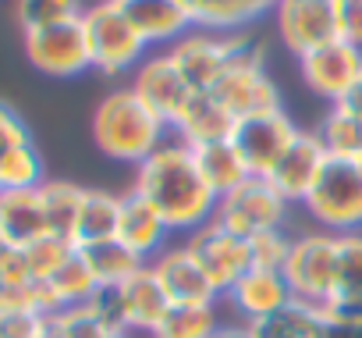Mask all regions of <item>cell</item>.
<instances>
[{
    "label": "cell",
    "mask_w": 362,
    "mask_h": 338,
    "mask_svg": "<svg viewBox=\"0 0 362 338\" xmlns=\"http://www.w3.org/2000/svg\"><path fill=\"white\" fill-rule=\"evenodd\" d=\"M132 193H139L167 221V228L181 235H192L196 228L210 225L221 203V196L199 171L196 150L174 135L135 167Z\"/></svg>",
    "instance_id": "6da1fadb"
},
{
    "label": "cell",
    "mask_w": 362,
    "mask_h": 338,
    "mask_svg": "<svg viewBox=\"0 0 362 338\" xmlns=\"http://www.w3.org/2000/svg\"><path fill=\"white\" fill-rule=\"evenodd\" d=\"M167 139H170V128L135 96L132 86L110 89L93 111V142L110 160L139 167Z\"/></svg>",
    "instance_id": "7a4b0ae2"
},
{
    "label": "cell",
    "mask_w": 362,
    "mask_h": 338,
    "mask_svg": "<svg viewBox=\"0 0 362 338\" xmlns=\"http://www.w3.org/2000/svg\"><path fill=\"white\" fill-rule=\"evenodd\" d=\"M298 207L309 214L313 228H323L330 235L362 232V164L327 157Z\"/></svg>",
    "instance_id": "3957f363"
},
{
    "label": "cell",
    "mask_w": 362,
    "mask_h": 338,
    "mask_svg": "<svg viewBox=\"0 0 362 338\" xmlns=\"http://www.w3.org/2000/svg\"><path fill=\"white\" fill-rule=\"evenodd\" d=\"M82 29L89 40V57L93 72L117 79V75H135V68L149 57V47L142 36L132 29V22L121 15L114 0H96L82 15Z\"/></svg>",
    "instance_id": "277c9868"
},
{
    "label": "cell",
    "mask_w": 362,
    "mask_h": 338,
    "mask_svg": "<svg viewBox=\"0 0 362 338\" xmlns=\"http://www.w3.org/2000/svg\"><path fill=\"white\" fill-rule=\"evenodd\" d=\"M337 253L341 235H330L323 228H309L291 235V253L284 260V278L291 285V295L309 306H327L337 285Z\"/></svg>",
    "instance_id": "5b68a950"
},
{
    "label": "cell",
    "mask_w": 362,
    "mask_h": 338,
    "mask_svg": "<svg viewBox=\"0 0 362 338\" xmlns=\"http://www.w3.org/2000/svg\"><path fill=\"white\" fill-rule=\"evenodd\" d=\"M93 310L110 324V327H121V331H139V334H153L156 324L167 317L170 310V299L167 292L160 288L153 267L146 264L139 274H132L124 285H114V288H96V295L89 299Z\"/></svg>",
    "instance_id": "8992f818"
},
{
    "label": "cell",
    "mask_w": 362,
    "mask_h": 338,
    "mask_svg": "<svg viewBox=\"0 0 362 338\" xmlns=\"http://www.w3.org/2000/svg\"><path fill=\"white\" fill-rule=\"evenodd\" d=\"M210 96H214L235 121L284 107V103H281V86L274 82V75H270V68H267V50H263V43H256V40H252V47L217 79V86L210 89Z\"/></svg>",
    "instance_id": "52a82bcc"
},
{
    "label": "cell",
    "mask_w": 362,
    "mask_h": 338,
    "mask_svg": "<svg viewBox=\"0 0 362 338\" xmlns=\"http://www.w3.org/2000/svg\"><path fill=\"white\" fill-rule=\"evenodd\" d=\"M252 47L249 33H210V29H192L185 33L174 47H167V54L174 57V64L181 68L185 82L192 86V93H210L217 86V79Z\"/></svg>",
    "instance_id": "ba28073f"
},
{
    "label": "cell",
    "mask_w": 362,
    "mask_h": 338,
    "mask_svg": "<svg viewBox=\"0 0 362 338\" xmlns=\"http://www.w3.org/2000/svg\"><path fill=\"white\" fill-rule=\"evenodd\" d=\"M288 210H291V203L267 179L249 175L238 189L221 196L214 221H221L228 232H235L242 239H252V235L284 228L288 225Z\"/></svg>",
    "instance_id": "9c48e42d"
},
{
    "label": "cell",
    "mask_w": 362,
    "mask_h": 338,
    "mask_svg": "<svg viewBox=\"0 0 362 338\" xmlns=\"http://www.w3.org/2000/svg\"><path fill=\"white\" fill-rule=\"evenodd\" d=\"M22 47H25V61L40 75H50V79H75L93 68L82 18L22 33Z\"/></svg>",
    "instance_id": "30bf717a"
},
{
    "label": "cell",
    "mask_w": 362,
    "mask_h": 338,
    "mask_svg": "<svg viewBox=\"0 0 362 338\" xmlns=\"http://www.w3.org/2000/svg\"><path fill=\"white\" fill-rule=\"evenodd\" d=\"M298 125L291 121V114L284 107L277 111H267V114H252V118H242L235 121L231 128V142L238 150V157L245 160L249 175L256 179H267L277 160L288 153V146L298 139Z\"/></svg>",
    "instance_id": "8fae6325"
},
{
    "label": "cell",
    "mask_w": 362,
    "mask_h": 338,
    "mask_svg": "<svg viewBox=\"0 0 362 338\" xmlns=\"http://www.w3.org/2000/svg\"><path fill=\"white\" fill-rule=\"evenodd\" d=\"M270 15L281 43L295 57L341 40V0H277Z\"/></svg>",
    "instance_id": "7c38bea8"
},
{
    "label": "cell",
    "mask_w": 362,
    "mask_h": 338,
    "mask_svg": "<svg viewBox=\"0 0 362 338\" xmlns=\"http://www.w3.org/2000/svg\"><path fill=\"white\" fill-rule=\"evenodd\" d=\"M298 75L313 96L334 107L362 82V47L348 40H330L298 57Z\"/></svg>",
    "instance_id": "4fadbf2b"
},
{
    "label": "cell",
    "mask_w": 362,
    "mask_h": 338,
    "mask_svg": "<svg viewBox=\"0 0 362 338\" xmlns=\"http://www.w3.org/2000/svg\"><path fill=\"white\" fill-rule=\"evenodd\" d=\"M189 253L199 260V267L206 271L210 285L217 288V295L224 299L242 274L252 271V253H249V239L228 232L221 221H210L203 228H196L192 235H185Z\"/></svg>",
    "instance_id": "5bb4252c"
},
{
    "label": "cell",
    "mask_w": 362,
    "mask_h": 338,
    "mask_svg": "<svg viewBox=\"0 0 362 338\" xmlns=\"http://www.w3.org/2000/svg\"><path fill=\"white\" fill-rule=\"evenodd\" d=\"M132 89L135 96L170 128L177 121V114L185 111V103L192 100V86L185 82V75H181V68L174 64V57L167 50H156L149 54L135 75H132Z\"/></svg>",
    "instance_id": "9a60e30c"
},
{
    "label": "cell",
    "mask_w": 362,
    "mask_h": 338,
    "mask_svg": "<svg viewBox=\"0 0 362 338\" xmlns=\"http://www.w3.org/2000/svg\"><path fill=\"white\" fill-rule=\"evenodd\" d=\"M153 274L160 281V288L167 292L170 306H203V303H221L217 288L210 285L206 271L199 267V260L189 253V246H167L153 264Z\"/></svg>",
    "instance_id": "2e32d148"
},
{
    "label": "cell",
    "mask_w": 362,
    "mask_h": 338,
    "mask_svg": "<svg viewBox=\"0 0 362 338\" xmlns=\"http://www.w3.org/2000/svg\"><path fill=\"white\" fill-rule=\"evenodd\" d=\"M121 15L132 22V29L142 36L146 47H174L185 33H192V15L185 0H114Z\"/></svg>",
    "instance_id": "e0dca14e"
},
{
    "label": "cell",
    "mask_w": 362,
    "mask_h": 338,
    "mask_svg": "<svg viewBox=\"0 0 362 338\" xmlns=\"http://www.w3.org/2000/svg\"><path fill=\"white\" fill-rule=\"evenodd\" d=\"M224 299H228V306L242 317V324L267 320V317H274V313H281L284 306L295 303L284 271H263V267H252L249 274H242L238 285H235Z\"/></svg>",
    "instance_id": "ac0fdd59"
},
{
    "label": "cell",
    "mask_w": 362,
    "mask_h": 338,
    "mask_svg": "<svg viewBox=\"0 0 362 338\" xmlns=\"http://www.w3.org/2000/svg\"><path fill=\"white\" fill-rule=\"evenodd\" d=\"M170 228H167V221L139 196V193H124L121 196V214H117V242L121 246H128L142 264H153L167 246H170Z\"/></svg>",
    "instance_id": "d6986e66"
},
{
    "label": "cell",
    "mask_w": 362,
    "mask_h": 338,
    "mask_svg": "<svg viewBox=\"0 0 362 338\" xmlns=\"http://www.w3.org/2000/svg\"><path fill=\"white\" fill-rule=\"evenodd\" d=\"M323 310H327L334 327L362 331V232L341 235L337 285H334V295Z\"/></svg>",
    "instance_id": "ffe728a7"
},
{
    "label": "cell",
    "mask_w": 362,
    "mask_h": 338,
    "mask_svg": "<svg viewBox=\"0 0 362 338\" xmlns=\"http://www.w3.org/2000/svg\"><path fill=\"white\" fill-rule=\"evenodd\" d=\"M327 160V150L320 142L316 132H298V139L288 146V153L277 160V167L267 175V182L288 200V203H302L305 193L313 189L316 175H320V167Z\"/></svg>",
    "instance_id": "44dd1931"
},
{
    "label": "cell",
    "mask_w": 362,
    "mask_h": 338,
    "mask_svg": "<svg viewBox=\"0 0 362 338\" xmlns=\"http://www.w3.org/2000/svg\"><path fill=\"white\" fill-rule=\"evenodd\" d=\"M0 235L8 246H33L50 235L43 186L40 189H4L0 193Z\"/></svg>",
    "instance_id": "7402d4cb"
},
{
    "label": "cell",
    "mask_w": 362,
    "mask_h": 338,
    "mask_svg": "<svg viewBox=\"0 0 362 338\" xmlns=\"http://www.w3.org/2000/svg\"><path fill=\"white\" fill-rule=\"evenodd\" d=\"M231 128H235V118L210 93H192L185 111H181L177 121L170 125V135L189 142V146H206V142L231 139Z\"/></svg>",
    "instance_id": "603a6c76"
},
{
    "label": "cell",
    "mask_w": 362,
    "mask_h": 338,
    "mask_svg": "<svg viewBox=\"0 0 362 338\" xmlns=\"http://www.w3.org/2000/svg\"><path fill=\"white\" fill-rule=\"evenodd\" d=\"M277 0H185L196 29L210 33H249L263 15L274 11Z\"/></svg>",
    "instance_id": "cb8c5ba5"
},
{
    "label": "cell",
    "mask_w": 362,
    "mask_h": 338,
    "mask_svg": "<svg viewBox=\"0 0 362 338\" xmlns=\"http://www.w3.org/2000/svg\"><path fill=\"white\" fill-rule=\"evenodd\" d=\"M43 285V299H47V313L54 317V313H61V310H68V306H82V303H89L93 295H96V278H93V271H89V264H86V257L75 249L47 281H40Z\"/></svg>",
    "instance_id": "d4e9b609"
},
{
    "label": "cell",
    "mask_w": 362,
    "mask_h": 338,
    "mask_svg": "<svg viewBox=\"0 0 362 338\" xmlns=\"http://www.w3.org/2000/svg\"><path fill=\"white\" fill-rule=\"evenodd\" d=\"M252 338H334V324L327 317L323 306H309V303H291L281 313L249 324Z\"/></svg>",
    "instance_id": "484cf974"
},
{
    "label": "cell",
    "mask_w": 362,
    "mask_h": 338,
    "mask_svg": "<svg viewBox=\"0 0 362 338\" xmlns=\"http://www.w3.org/2000/svg\"><path fill=\"white\" fill-rule=\"evenodd\" d=\"M117 214H121V196L117 193L86 189L82 207H78L71 246L75 249H86V246H96V242H110L117 235Z\"/></svg>",
    "instance_id": "4316f807"
},
{
    "label": "cell",
    "mask_w": 362,
    "mask_h": 338,
    "mask_svg": "<svg viewBox=\"0 0 362 338\" xmlns=\"http://www.w3.org/2000/svg\"><path fill=\"white\" fill-rule=\"evenodd\" d=\"M196 150V164L203 179L210 182V189L217 196H228L231 189H238L245 179H249V167L245 160L238 157L235 142L231 139H221V142H206V146H192Z\"/></svg>",
    "instance_id": "83f0119b"
},
{
    "label": "cell",
    "mask_w": 362,
    "mask_h": 338,
    "mask_svg": "<svg viewBox=\"0 0 362 338\" xmlns=\"http://www.w3.org/2000/svg\"><path fill=\"white\" fill-rule=\"evenodd\" d=\"M316 135H320V142H323L327 157L362 164V118H358V114H351L348 107L334 103V107L323 114V121H320Z\"/></svg>",
    "instance_id": "f1b7e54d"
},
{
    "label": "cell",
    "mask_w": 362,
    "mask_h": 338,
    "mask_svg": "<svg viewBox=\"0 0 362 338\" xmlns=\"http://www.w3.org/2000/svg\"><path fill=\"white\" fill-rule=\"evenodd\" d=\"M82 257H86V264H89V271H93V278H96V285L100 288H114V285H124L132 274H139L146 264L128 249V246H121L117 239H110V242H96V246H86V249H78Z\"/></svg>",
    "instance_id": "f546056e"
},
{
    "label": "cell",
    "mask_w": 362,
    "mask_h": 338,
    "mask_svg": "<svg viewBox=\"0 0 362 338\" xmlns=\"http://www.w3.org/2000/svg\"><path fill=\"white\" fill-rule=\"evenodd\" d=\"M221 303H203V306H170L167 317L156 324L149 338H214L221 331Z\"/></svg>",
    "instance_id": "4dcf8cb0"
},
{
    "label": "cell",
    "mask_w": 362,
    "mask_h": 338,
    "mask_svg": "<svg viewBox=\"0 0 362 338\" xmlns=\"http://www.w3.org/2000/svg\"><path fill=\"white\" fill-rule=\"evenodd\" d=\"M43 179V153L36 142H18L0 153V193L4 189H40Z\"/></svg>",
    "instance_id": "1f68e13d"
},
{
    "label": "cell",
    "mask_w": 362,
    "mask_h": 338,
    "mask_svg": "<svg viewBox=\"0 0 362 338\" xmlns=\"http://www.w3.org/2000/svg\"><path fill=\"white\" fill-rule=\"evenodd\" d=\"M86 189L75 182H43V203H47V221H50V235L68 239L75 235V221H78V207H82Z\"/></svg>",
    "instance_id": "d6a6232c"
},
{
    "label": "cell",
    "mask_w": 362,
    "mask_h": 338,
    "mask_svg": "<svg viewBox=\"0 0 362 338\" xmlns=\"http://www.w3.org/2000/svg\"><path fill=\"white\" fill-rule=\"evenodd\" d=\"M86 0H15V18L22 26V33L33 29H47V26H61V22H75L86 15Z\"/></svg>",
    "instance_id": "836d02e7"
},
{
    "label": "cell",
    "mask_w": 362,
    "mask_h": 338,
    "mask_svg": "<svg viewBox=\"0 0 362 338\" xmlns=\"http://www.w3.org/2000/svg\"><path fill=\"white\" fill-rule=\"evenodd\" d=\"M107 331H114V327L93 310V303L68 306V310L50 317V334L54 338H103Z\"/></svg>",
    "instance_id": "e575fe53"
},
{
    "label": "cell",
    "mask_w": 362,
    "mask_h": 338,
    "mask_svg": "<svg viewBox=\"0 0 362 338\" xmlns=\"http://www.w3.org/2000/svg\"><path fill=\"white\" fill-rule=\"evenodd\" d=\"M25 253V264H29V271H33V278L36 281H47L71 253H75V246L68 242V239H57V235H47V239H40V242H33V246H25L22 249Z\"/></svg>",
    "instance_id": "d590c367"
},
{
    "label": "cell",
    "mask_w": 362,
    "mask_h": 338,
    "mask_svg": "<svg viewBox=\"0 0 362 338\" xmlns=\"http://www.w3.org/2000/svg\"><path fill=\"white\" fill-rule=\"evenodd\" d=\"M249 253H252V267L284 271V260H288V253H291V235H288L284 228L252 235V239H249Z\"/></svg>",
    "instance_id": "8d00e7d4"
},
{
    "label": "cell",
    "mask_w": 362,
    "mask_h": 338,
    "mask_svg": "<svg viewBox=\"0 0 362 338\" xmlns=\"http://www.w3.org/2000/svg\"><path fill=\"white\" fill-rule=\"evenodd\" d=\"M50 334V317L36 310H15L0 313V338H47Z\"/></svg>",
    "instance_id": "74e56055"
},
{
    "label": "cell",
    "mask_w": 362,
    "mask_h": 338,
    "mask_svg": "<svg viewBox=\"0 0 362 338\" xmlns=\"http://www.w3.org/2000/svg\"><path fill=\"white\" fill-rule=\"evenodd\" d=\"M29 139H33V132H29L25 118H22L11 103L0 100V153L11 150V146H18V142H29Z\"/></svg>",
    "instance_id": "f35d334b"
},
{
    "label": "cell",
    "mask_w": 362,
    "mask_h": 338,
    "mask_svg": "<svg viewBox=\"0 0 362 338\" xmlns=\"http://www.w3.org/2000/svg\"><path fill=\"white\" fill-rule=\"evenodd\" d=\"M341 40L362 47V0H341Z\"/></svg>",
    "instance_id": "ab89813d"
},
{
    "label": "cell",
    "mask_w": 362,
    "mask_h": 338,
    "mask_svg": "<svg viewBox=\"0 0 362 338\" xmlns=\"http://www.w3.org/2000/svg\"><path fill=\"white\" fill-rule=\"evenodd\" d=\"M214 338H252V331H249V324H228V320H224Z\"/></svg>",
    "instance_id": "60d3db41"
},
{
    "label": "cell",
    "mask_w": 362,
    "mask_h": 338,
    "mask_svg": "<svg viewBox=\"0 0 362 338\" xmlns=\"http://www.w3.org/2000/svg\"><path fill=\"white\" fill-rule=\"evenodd\" d=\"M341 107H348L351 114H358V118H362V82H358V86H355V89H351V93L341 100Z\"/></svg>",
    "instance_id": "b9f144b4"
},
{
    "label": "cell",
    "mask_w": 362,
    "mask_h": 338,
    "mask_svg": "<svg viewBox=\"0 0 362 338\" xmlns=\"http://www.w3.org/2000/svg\"><path fill=\"white\" fill-rule=\"evenodd\" d=\"M334 338H362V331H344V327H334Z\"/></svg>",
    "instance_id": "7bdbcfd3"
},
{
    "label": "cell",
    "mask_w": 362,
    "mask_h": 338,
    "mask_svg": "<svg viewBox=\"0 0 362 338\" xmlns=\"http://www.w3.org/2000/svg\"><path fill=\"white\" fill-rule=\"evenodd\" d=\"M103 338H135V334H132V331H121V327H114V331H107Z\"/></svg>",
    "instance_id": "ee69618b"
},
{
    "label": "cell",
    "mask_w": 362,
    "mask_h": 338,
    "mask_svg": "<svg viewBox=\"0 0 362 338\" xmlns=\"http://www.w3.org/2000/svg\"><path fill=\"white\" fill-rule=\"evenodd\" d=\"M47 338H54V334H47Z\"/></svg>",
    "instance_id": "f6af8a7d"
}]
</instances>
